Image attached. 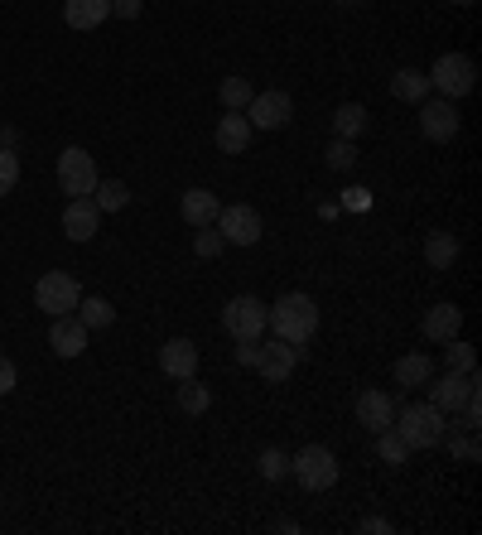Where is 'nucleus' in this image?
Listing matches in <instances>:
<instances>
[{
  "label": "nucleus",
  "mask_w": 482,
  "mask_h": 535,
  "mask_svg": "<svg viewBox=\"0 0 482 535\" xmlns=\"http://www.w3.org/2000/svg\"><path fill=\"white\" fill-rule=\"evenodd\" d=\"M266 323L285 338V343L304 348V343L319 333V304H314L309 295H285L275 309H266Z\"/></svg>",
  "instance_id": "1"
},
{
  "label": "nucleus",
  "mask_w": 482,
  "mask_h": 535,
  "mask_svg": "<svg viewBox=\"0 0 482 535\" xmlns=\"http://www.w3.org/2000/svg\"><path fill=\"white\" fill-rule=\"evenodd\" d=\"M391 425L401 429V439L410 449H434V444H444V434H449V415L444 410H434V405H401L396 410V420Z\"/></svg>",
  "instance_id": "2"
},
{
  "label": "nucleus",
  "mask_w": 482,
  "mask_h": 535,
  "mask_svg": "<svg viewBox=\"0 0 482 535\" xmlns=\"http://www.w3.org/2000/svg\"><path fill=\"white\" fill-rule=\"evenodd\" d=\"M425 78H429V87H439V97L458 102V97H468V92H473V82H478V63H473L468 54H444Z\"/></svg>",
  "instance_id": "3"
},
{
  "label": "nucleus",
  "mask_w": 482,
  "mask_h": 535,
  "mask_svg": "<svg viewBox=\"0 0 482 535\" xmlns=\"http://www.w3.org/2000/svg\"><path fill=\"white\" fill-rule=\"evenodd\" d=\"M290 473L299 478V487H309V492H328L333 482H338V458L328 454L323 444H309V449H299L290 458Z\"/></svg>",
  "instance_id": "4"
},
{
  "label": "nucleus",
  "mask_w": 482,
  "mask_h": 535,
  "mask_svg": "<svg viewBox=\"0 0 482 535\" xmlns=\"http://www.w3.org/2000/svg\"><path fill=\"white\" fill-rule=\"evenodd\" d=\"M82 299V285L68 275V270H49V275H39V285H34V304L44 309V314H73Z\"/></svg>",
  "instance_id": "5"
},
{
  "label": "nucleus",
  "mask_w": 482,
  "mask_h": 535,
  "mask_svg": "<svg viewBox=\"0 0 482 535\" xmlns=\"http://www.w3.org/2000/svg\"><path fill=\"white\" fill-rule=\"evenodd\" d=\"M58 188H63L68 198H92V188H97V164H92L87 150L68 145V150L58 155Z\"/></svg>",
  "instance_id": "6"
},
{
  "label": "nucleus",
  "mask_w": 482,
  "mask_h": 535,
  "mask_svg": "<svg viewBox=\"0 0 482 535\" xmlns=\"http://www.w3.org/2000/svg\"><path fill=\"white\" fill-rule=\"evenodd\" d=\"M222 328H227L232 338H256V343H261V333H266V304L256 295H237L222 309Z\"/></svg>",
  "instance_id": "7"
},
{
  "label": "nucleus",
  "mask_w": 482,
  "mask_h": 535,
  "mask_svg": "<svg viewBox=\"0 0 482 535\" xmlns=\"http://www.w3.org/2000/svg\"><path fill=\"white\" fill-rule=\"evenodd\" d=\"M241 116L251 121V131H280L295 116V102H290V92H256Z\"/></svg>",
  "instance_id": "8"
},
{
  "label": "nucleus",
  "mask_w": 482,
  "mask_h": 535,
  "mask_svg": "<svg viewBox=\"0 0 482 535\" xmlns=\"http://www.w3.org/2000/svg\"><path fill=\"white\" fill-rule=\"evenodd\" d=\"M299 357H304V348L285 343V338H275V343H261V352H256V372L266 376L270 386H280V381H290V376H295Z\"/></svg>",
  "instance_id": "9"
},
{
  "label": "nucleus",
  "mask_w": 482,
  "mask_h": 535,
  "mask_svg": "<svg viewBox=\"0 0 482 535\" xmlns=\"http://www.w3.org/2000/svg\"><path fill=\"white\" fill-rule=\"evenodd\" d=\"M217 227H222V241H232V246H256V241H261V213L246 208V203L222 208V213H217Z\"/></svg>",
  "instance_id": "10"
},
{
  "label": "nucleus",
  "mask_w": 482,
  "mask_h": 535,
  "mask_svg": "<svg viewBox=\"0 0 482 535\" xmlns=\"http://www.w3.org/2000/svg\"><path fill=\"white\" fill-rule=\"evenodd\" d=\"M473 391H478V372H449L444 381H434V386H429V405H434V410H444V415H454Z\"/></svg>",
  "instance_id": "11"
},
{
  "label": "nucleus",
  "mask_w": 482,
  "mask_h": 535,
  "mask_svg": "<svg viewBox=\"0 0 482 535\" xmlns=\"http://www.w3.org/2000/svg\"><path fill=\"white\" fill-rule=\"evenodd\" d=\"M420 131H425V140H454L458 135V111L449 97H439V102H420Z\"/></svg>",
  "instance_id": "12"
},
{
  "label": "nucleus",
  "mask_w": 482,
  "mask_h": 535,
  "mask_svg": "<svg viewBox=\"0 0 482 535\" xmlns=\"http://www.w3.org/2000/svg\"><path fill=\"white\" fill-rule=\"evenodd\" d=\"M97 222H102V208H97L92 198H68V208H63V232H68V241H92L97 237Z\"/></svg>",
  "instance_id": "13"
},
{
  "label": "nucleus",
  "mask_w": 482,
  "mask_h": 535,
  "mask_svg": "<svg viewBox=\"0 0 482 535\" xmlns=\"http://www.w3.org/2000/svg\"><path fill=\"white\" fill-rule=\"evenodd\" d=\"M49 348H54L58 357H78V352H87V323H82L78 314H58L54 328H49Z\"/></svg>",
  "instance_id": "14"
},
{
  "label": "nucleus",
  "mask_w": 482,
  "mask_h": 535,
  "mask_svg": "<svg viewBox=\"0 0 482 535\" xmlns=\"http://www.w3.org/2000/svg\"><path fill=\"white\" fill-rule=\"evenodd\" d=\"M160 367H164V376H174V381L198 376V348H193L188 338H169L160 348Z\"/></svg>",
  "instance_id": "15"
},
{
  "label": "nucleus",
  "mask_w": 482,
  "mask_h": 535,
  "mask_svg": "<svg viewBox=\"0 0 482 535\" xmlns=\"http://www.w3.org/2000/svg\"><path fill=\"white\" fill-rule=\"evenodd\" d=\"M396 420V401L386 396V391H362L357 396V425H367L376 434V429H386Z\"/></svg>",
  "instance_id": "16"
},
{
  "label": "nucleus",
  "mask_w": 482,
  "mask_h": 535,
  "mask_svg": "<svg viewBox=\"0 0 482 535\" xmlns=\"http://www.w3.org/2000/svg\"><path fill=\"white\" fill-rule=\"evenodd\" d=\"M246 145H251V121L241 111H227L217 121V150L222 155H246Z\"/></svg>",
  "instance_id": "17"
},
{
  "label": "nucleus",
  "mask_w": 482,
  "mask_h": 535,
  "mask_svg": "<svg viewBox=\"0 0 482 535\" xmlns=\"http://www.w3.org/2000/svg\"><path fill=\"white\" fill-rule=\"evenodd\" d=\"M217 213H222L217 193H208V188H188L184 193V222L188 227H217Z\"/></svg>",
  "instance_id": "18"
},
{
  "label": "nucleus",
  "mask_w": 482,
  "mask_h": 535,
  "mask_svg": "<svg viewBox=\"0 0 482 535\" xmlns=\"http://www.w3.org/2000/svg\"><path fill=\"white\" fill-rule=\"evenodd\" d=\"M458 328H463V309H458V304H434L425 314L429 343H449V338H458Z\"/></svg>",
  "instance_id": "19"
},
{
  "label": "nucleus",
  "mask_w": 482,
  "mask_h": 535,
  "mask_svg": "<svg viewBox=\"0 0 482 535\" xmlns=\"http://www.w3.org/2000/svg\"><path fill=\"white\" fill-rule=\"evenodd\" d=\"M107 15H111V0H68V5H63L68 29H97Z\"/></svg>",
  "instance_id": "20"
},
{
  "label": "nucleus",
  "mask_w": 482,
  "mask_h": 535,
  "mask_svg": "<svg viewBox=\"0 0 482 535\" xmlns=\"http://www.w3.org/2000/svg\"><path fill=\"white\" fill-rule=\"evenodd\" d=\"M458 251H463V246H458V237L454 232H429V241H425V261L434 270H449L458 261Z\"/></svg>",
  "instance_id": "21"
},
{
  "label": "nucleus",
  "mask_w": 482,
  "mask_h": 535,
  "mask_svg": "<svg viewBox=\"0 0 482 535\" xmlns=\"http://www.w3.org/2000/svg\"><path fill=\"white\" fill-rule=\"evenodd\" d=\"M92 203H97L102 213H121V208L131 203V188L121 184V179H107V184L97 179V188H92Z\"/></svg>",
  "instance_id": "22"
},
{
  "label": "nucleus",
  "mask_w": 482,
  "mask_h": 535,
  "mask_svg": "<svg viewBox=\"0 0 482 535\" xmlns=\"http://www.w3.org/2000/svg\"><path fill=\"white\" fill-rule=\"evenodd\" d=\"M391 92H396L401 102H425V97H429V78H425V73H415V68H401V73L391 78Z\"/></svg>",
  "instance_id": "23"
},
{
  "label": "nucleus",
  "mask_w": 482,
  "mask_h": 535,
  "mask_svg": "<svg viewBox=\"0 0 482 535\" xmlns=\"http://www.w3.org/2000/svg\"><path fill=\"white\" fill-rule=\"evenodd\" d=\"M333 131H338V140L362 135V131H367V111L357 107V102H343V107H338V116H333Z\"/></svg>",
  "instance_id": "24"
},
{
  "label": "nucleus",
  "mask_w": 482,
  "mask_h": 535,
  "mask_svg": "<svg viewBox=\"0 0 482 535\" xmlns=\"http://www.w3.org/2000/svg\"><path fill=\"white\" fill-rule=\"evenodd\" d=\"M376 454L386 458V463H405V458H410V444L401 439L396 425H386V429H376Z\"/></svg>",
  "instance_id": "25"
},
{
  "label": "nucleus",
  "mask_w": 482,
  "mask_h": 535,
  "mask_svg": "<svg viewBox=\"0 0 482 535\" xmlns=\"http://www.w3.org/2000/svg\"><path fill=\"white\" fill-rule=\"evenodd\" d=\"M429 376H434V367H429V357H420V352L396 362V381H401V386H429Z\"/></svg>",
  "instance_id": "26"
},
{
  "label": "nucleus",
  "mask_w": 482,
  "mask_h": 535,
  "mask_svg": "<svg viewBox=\"0 0 482 535\" xmlns=\"http://www.w3.org/2000/svg\"><path fill=\"white\" fill-rule=\"evenodd\" d=\"M179 405H184V415H203L213 405V396H208V386H198L193 376H184L179 381Z\"/></svg>",
  "instance_id": "27"
},
{
  "label": "nucleus",
  "mask_w": 482,
  "mask_h": 535,
  "mask_svg": "<svg viewBox=\"0 0 482 535\" xmlns=\"http://www.w3.org/2000/svg\"><path fill=\"white\" fill-rule=\"evenodd\" d=\"M78 319L87 323V328H107V323L116 319V309H111L107 299H87V295H82L78 299Z\"/></svg>",
  "instance_id": "28"
},
{
  "label": "nucleus",
  "mask_w": 482,
  "mask_h": 535,
  "mask_svg": "<svg viewBox=\"0 0 482 535\" xmlns=\"http://www.w3.org/2000/svg\"><path fill=\"white\" fill-rule=\"evenodd\" d=\"M444 348H449V372H478V352H473V343L449 338Z\"/></svg>",
  "instance_id": "29"
},
{
  "label": "nucleus",
  "mask_w": 482,
  "mask_h": 535,
  "mask_svg": "<svg viewBox=\"0 0 482 535\" xmlns=\"http://www.w3.org/2000/svg\"><path fill=\"white\" fill-rule=\"evenodd\" d=\"M256 92H251V82L246 78H227L222 82V107L227 111H246V102H251Z\"/></svg>",
  "instance_id": "30"
},
{
  "label": "nucleus",
  "mask_w": 482,
  "mask_h": 535,
  "mask_svg": "<svg viewBox=\"0 0 482 535\" xmlns=\"http://www.w3.org/2000/svg\"><path fill=\"white\" fill-rule=\"evenodd\" d=\"M15 184H20V160H15V150L0 145V198L15 193Z\"/></svg>",
  "instance_id": "31"
},
{
  "label": "nucleus",
  "mask_w": 482,
  "mask_h": 535,
  "mask_svg": "<svg viewBox=\"0 0 482 535\" xmlns=\"http://www.w3.org/2000/svg\"><path fill=\"white\" fill-rule=\"evenodd\" d=\"M328 164H333V169H352V164H357L352 140H333V145H328Z\"/></svg>",
  "instance_id": "32"
},
{
  "label": "nucleus",
  "mask_w": 482,
  "mask_h": 535,
  "mask_svg": "<svg viewBox=\"0 0 482 535\" xmlns=\"http://www.w3.org/2000/svg\"><path fill=\"white\" fill-rule=\"evenodd\" d=\"M261 473H266L270 482L285 478V473H290V458L280 454V449H266V454H261Z\"/></svg>",
  "instance_id": "33"
},
{
  "label": "nucleus",
  "mask_w": 482,
  "mask_h": 535,
  "mask_svg": "<svg viewBox=\"0 0 482 535\" xmlns=\"http://www.w3.org/2000/svg\"><path fill=\"white\" fill-rule=\"evenodd\" d=\"M193 251H198V256H217V251H222V232H213V227H198Z\"/></svg>",
  "instance_id": "34"
},
{
  "label": "nucleus",
  "mask_w": 482,
  "mask_h": 535,
  "mask_svg": "<svg viewBox=\"0 0 482 535\" xmlns=\"http://www.w3.org/2000/svg\"><path fill=\"white\" fill-rule=\"evenodd\" d=\"M449 449H454V458H463V463H478V439H449Z\"/></svg>",
  "instance_id": "35"
},
{
  "label": "nucleus",
  "mask_w": 482,
  "mask_h": 535,
  "mask_svg": "<svg viewBox=\"0 0 482 535\" xmlns=\"http://www.w3.org/2000/svg\"><path fill=\"white\" fill-rule=\"evenodd\" d=\"M256 352H261L256 348V338H237V362L241 367H256Z\"/></svg>",
  "instance_id": "36"
},
{
  "label": "nucleus",
  "mask_w": 482,
  "mask_h": 535,
  "mask_svg": "<svg viewBox=\"0 0 482 535\" xmlns=\"http://www.w3.org/2000/svg\"><path fill=\"white\" fill-rule=\"evenodd\" d=\"M5 391H15V362L10 357H0V396Z\"/></svg>",
  "instance_id": "37"
},
{
  "label": "nucleus",
  "mask_w": 482,
  "mask_h": 535,
  "mask_svg": "<svg viewBox=\"0 0 482 535\" xmlns=\"http://www.w3.org/2000/svg\"><path fill=\"white\" fill-rule=\"evenodd\" d=\"M111 15H121V20H135V15H140V0H111Z\"/></svg>",
  "instance_id": "38"
},
{
  "label": "nucleus",
  "mask_w": 482,
  "mask_h": 535,
  "mask_svg": "<svg viewBox=\"0 0 482 535\" xmlns=\"http://www.w3.org/2000/svg\"><path fill=\"white\" fill-rule=\"evenodd\" d=\"M348 208L352 213H362V208H367V188H348Z\"/></svg>",
  "instance_id": "39"
},
{
  "label": "nucleus",
  "mask_w": 482,
  "mask_h": 535,
  "mask_svg": "<svg viewBox=\"0 0 482 535\" xmlns=\"http://www.w3.org/2000/svg\"><path fill=\"white\" fill-rule=\"evenodd\" d=\"M362 531H376V535H386V531H391V521H381V516H367V521H362Z\"/></svg>",
  "instance_id": "40"
},
{
  "label": "nucleus",
  "mask_w": 482,
  "mask_h": 535,
  "mask_svg": "<svg viewBox=\"0 0 482 535\" xmlns=\"http://www.w3.org/2000/svg\"><path fill=\"white\" fill-rule=\"evenodd\" d=\"M454 5H473V0H454Z\"/></svg>",
  "instance_id": "41"
}]
</instances>
